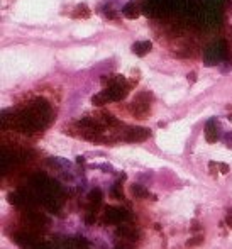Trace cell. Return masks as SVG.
I'll list each match as a JSON object with an SVG mask.
<instances>
[{
	"label": "cell",
	"mask_w": 232,
	"mask_h": 249,
	"mask_svg": "<svg viewBox=\"0 0 232 249\" xmlns=\"http://www.w3.org/2000/svg\"><path fill=\"white\" fill-rule=\"evenodd\" d=\"M117 236L124 241H134L138 237V232H136L132 227H127V226H121L117 229Z\"/></svg>",
	"instance_id": "3"
},
{
	"label": "cell",
	"mask_w": 232,
	"mask_h": 249,
	"mask_svg": "<svg viewBox=\"0 0 232 249\" xmlns=\"http://www.w3.org/2000/svg\"><path fill=\"white\" fill-rule=\"evenodd\" d=\"M14 164V154L9 153L7 149H2V173H7Z\"/></svg>",
	"instance_id": "4"
},
{
	"label": "cell",
	"mask_w": 232,
	"mask_h": 249,
	"mask_svg": "<svg viewBox=\"0 0 232 249\" xmlns=\"http://www.w3.org/2000/svg\"><path fill=\"white\" fill-rule=\"evenodd\" d=\"M207 141L209 142H214V141H217V127L214 125V129H212V121L209 122V125H207Z\"/></svg>",
	"instance_id": "7"
},
{
	"label": "cell",
	"mask_w": 232,
	"mask_h": 249,
	"mask_svg": "<svg viewBox=\"0 0 232 249\" xmlns=\"http://www.w3.org/2000/svg\"><path fill=\"white\" fill-rule=\"evenodd\" d=\"M115 249H131V244H129V241L121 239V241H119L117 246H115Z\"/></svg>",
	"instance_id": "9"
},
{
	"label": "cell",
	"mask_w": 232,
	"mask_h": 249,
	"mask_svg": "<svg viewBox=\"0 0 232 249\" xmlns=\"http://www.w3.org/2000/svg\"><path fill=\"white\" fill-rule=\"evenodd\" d=\"M149 136V132L146 129H131V134H129V139L131 141H143Z\"/></svg>",
	"instance_id": "5"
},
{
	"label": "cell",
	"mask_w": 232,
	"mask_h": 249,
	"mask_svg": "<svg viewBox=\"0 0 232 249\" xmlns=\"http://www.w3.org/2000/svg\"><path fill=\"white\" fill-rule=\"evenodd\" d=\"M131 190H132V194H134L138 198H146L147 195H149V192H147L144 187H141V185H132Z\"/></svg>",
	"instance_id": "6"
},
{
	"label": "cell",
	"mask_w": 232,
	"mask_h": 249,
	"mask_svg": "<svg viewBox=\"0 0 232 249\" xmlns=\"http://www.w3.org/2000/svg\"><path fill=\"white\" fill-rule=\"evenodd\" d=\"M129 219V213L125 209H119V207H105V212H104V220L107 224H119L125 222Z\"/></svg>",
	"instance_id": "2"
},
{
	"label": "cell",
	"mask_w": 232,
	"mask_h": 249,
	"mask_svg": "<svg viewBox=\"0 0 232 249\" xmlns=\"http://www.w3.org/2000/svg\"><path fill=\"white\" fill-rule=\"evenodd\" d=\"M89 197H90V202H92L93 205H98V203L102 202V192L98 190V188H93V190L90 192Z\"/></svg>",
	"instance_id": "8"
},
{
	"label": "cell",
	"mask_w": 232,
	"mask_h": 249,
	"mask_svg": "<svg viewBox=\"0 0 232 249\" xmlns=\"http://www.w3.org/2000/svg\"><path fill=\"white\" fill-rule=\"evenodd\" d=\"M31 187H33L36 198L41 203H44L49 210L59 209V203H61V200H59V187L54 181L39 175V177H34L31 180Z\"/></svg>",
	"instance_id": "1"
},
{
	"label": "cell",
	"mask_w": 232,
	"mask_h": 249,
	"mask_svg": "<svg viewBox=\"0 0 232 249\" xmlns=\"http://www.w3.org/2000/svg\"><path fill=\"white\" fill-rule=\"evenodd\" d=\"M226 220H227V226H231V227H232V209H229V210H227Z\"/></svg>",
	"instance_id": "10"
}]
</instances>
